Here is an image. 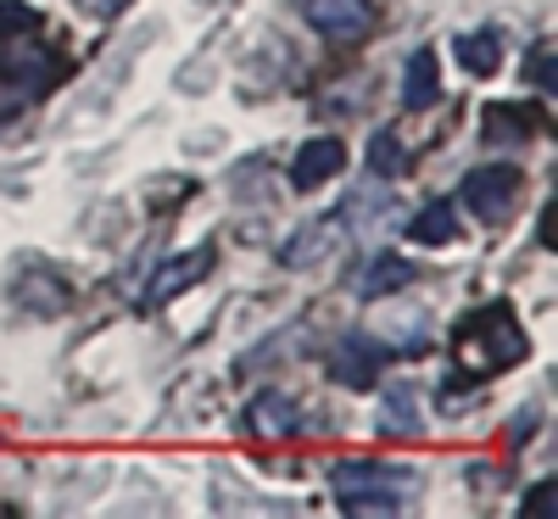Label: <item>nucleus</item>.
Here are the masks:
<instances>
[{
  "mask_svg": "<svg viewBox=\"0 0 558 519\" xmlns=\"http://www.w3.org/2000/svg\"><path fill=\"white\" fill-rule=\"evenodd\" d=\"M452 352H458V363L470 369L475 381H492V374L514 369L525 358V329L514 324L508 307H475L470 318L458 324Z\"/></svg>",
  "mask_w": 558,
  "mask_h": 519,
  "instance_id": "obj_1",
  "label": "nucleus"
},
{
  "mask_svg": "<svg viewBox=\"0 0 558 519\" xmlns=\"http://www.w3.org/2000/svg\"><path fill=\"white\" fill-rule=\"evenodd\" d=\"M330 486H336V503L347 514H397L413 475L397 463H368V458H347L330 469Z\"/></svg>",
  "mask_w": 558,
  "mask_h": 519,
  "instance_id": "obj_2",
  "label": "nucleus"
},
{
  "mask_svg": "<svg viewBox=\"0 0 558 519\" xmlns=\"http://www.w3.org/2000/svg\"><path fill=\"white\" fill-rule=\"evenodd\" d=\"M341 246H347V218L341 213H324V218L302 224L291 241H286V268H318V263H330Z\"/></svg>",
  "mask_w": 558,
  "mask_h": 519,
  "instance_id": "obj_3",
  "label": "nucleus"
},
{
  "mask_svg": "<svg viewBox=\"0 0 558 519\" xmlns=\"http://www.w3.org/2000/svg\"><path fill=\"white\" fill-rule=\"evenodd\" d=\"M302 17L324 39H341V45H352L375 28V7H368V0H302Z\"/></svg>",
  "mask_w": 558,
  "mask_h": 519,
  "instance_id": "obj_4",
  "label": "nucleus"
},
{
  "mask_svg": "<svg viewBox=\"0 0 558 519\" xmlns=\"http://www.w3.org/2000/svg\"><path fill=\"white\" fill-rule=\"evenodd\" d=\"M514 196H520V168H481V173H470V184H463V207H470L475 218H486V224H497L508 207H514Z\"/></svg>",
  "mask_w": 558,
  "mask_h": 519,
  "instance_id": "obj_5",
  "label": "nucleus"
},
{
  "mask_svg": "<svg viewBox=\"0 0 558 519\" xmlns=\"http://www.w3.org/2000/svg\"><path fill=\"white\" fill-rule=\"evenodd\" d=\"M380 369H386V341H368V336H347L336 352H330V374L341 386L352 391H368L380 381Z\"/></svg>",
  "mask_w": 558,
  "mask_h": 519,
  "instance_id": "obj_6",
  "label": "nucleus"
},
{
  "mask_svg": "<svg viewBox=\"0 0 558 519\" xmlns=\"http://www.w3.org/2000/svg\"><path fill=\"white\" fill-rule=\"evenodd\" d=\"M207 268H213V246L179 252L173 263H162V268L151 274V286H146V297H140V307H162V302H173L179 291H191L196 279H207Z\"/></svg>",
  "mask_w": 558,
  "mask_h": 519,
  "instance_id": "obj_7",
  "label": "nucleus"
},
{
  "mask_svg": "<svg viewBox=\"0 0 558 519\" xmlns=\"http://www.w3.org/2000/svg\"><path fill=\"white\" fill-rule=\"evenodd\" d=\"M341 168H347V146L336 134H318V140H307V146L296 152L291 184H296V191H318V184H330Z\"/></svg>",
  "mask_w": 558,
  "mask_h": 519,
  "instance_id": "obj_8",
  "label": "nucleus"
},
{
  "mask_svg": "<svg viewBox=\"0 0 558 519\" xmlns=\"http://www.w3.org/2000/svg\"><path fill=\"white\" fill-rule=\"evenodd\" d=\"M246 431H252L257 442L291 436V431H296V397H286V391H263V397H252V408H246Z\"/></svg>",
  "mask_w": 558,
  "mask_h": 519,
  "instance_id": "obj_9",
  "label": "nucleus"
},
{
  "mask_svg": "<svg viewBox=\"0 0 558 519\" xmlns=\"http://www.w3.org/2000/svg\"><path fill=\"white\" fill-rule=\"evenodd\" d=\"M17 307H28V313H39V318H51V313L68 307V286H62V279L45 268V263H28L23 279H17Z\"/></svg>",
  "mask_w": 558,
  "mask_h": 519,
  "instance_id": "obj_10",
  "label": "nucleus"
},
{
  "mask_svg": "<svg viewBox=\"0 0 558 519\" xmlns=\"http://www.w3.org/2000/svg\"><path fill=\"white\" fill-rule=\"evenodd\" d=\"M436 96H441L436 51H413V57H408V73H402V107H408V112H425Z\"/></svg>",
  "mask_w": 558,
  "mask_h": 519,
  "instance_id": "obj_11",
  "label": "nucleus"
},
{
  "mask_svg": "<svg viewBox=\"0 0 558 519\" xmlns=\"http://www.w3.org/2000/svg\"><path fill=\"white\" fill-rule=\"evenodd\" d=\"M481 123H486V140L508 146V140L536 134V129H542V112H536V107H508V101H497V107H486V112H481Z\"/></svg>",
  "mask_w": 558,
  "mask_h": 519,
  "instance_id": "obj_12",
  "label": "nucleus"
},
{
  "mask_svg": "<svg viewBox=\"0 0 558 519\" xmlns=\"http://www.w3.org/2000/svg\"><path fill=\"white\" fill-rule=\"evenodd\" d=\"M408 279H413V263H402V257H375V263H368L363 268V279H357V291L363 297H391V291H402L408 286Z\"/></svg>",
  "mask_w": 558,
  "mask_h": 519,
  "instance_id": "obj_13",
  "label": "nucleus"
},
{
  "mask_svg": "<svg viewBox=\"0 0 558 519\" xmlns=\"http://www.w3.org/2000/svg\"><path fill=\"white\" fill-rule=\"evenodd\" d=\"M458 62L470 68V73H481V79H486V73H497V68H502V39H497L492 28L463 34V39H458Z\"/></svg>",
  "mask_w": 558,
  "mask_h": 519,
  "instance_id": "obj_14",
  "label": "nucleus"
},
{
  "mask_svg": "<svg viewBox=\"0 0 558 519\" xmlns=\"http://www.w3.org/2000/svg\"><path fill=\"white\" fill-rule=\"evenodd\" d=\"M413 424H418V391L391 386V391L380 397V431H386V436H408Z\"/></svg>",
  "mask_w": 558,
  "mask_h": 519,
  "instance_id": "obj_15",
  "label": "nucleus"
},
{
  "mask_svg": "<svg viewBox=\"0 0 558 519\" xmlns=\"http://www.w3.org/2000/svg\"><path fill=\"white\" fill-rule=\"evenodd\" d=\"M408 234L418 246H447L452 234H458V224H452V207H441V202H430L425 213H418L413 224H408Z\"/></svg>",
  "mask_w": 558,
  "mask_h": 519,
  "instance_id": "obj_16",
  "label": "nucleus"
},
{
  "mask_svg": "<svg viewBox=\"0 0 558 519\" xmlns=\"http://www.w3.org/2000/svg\"><path fill=\"white\" fill-rule=\"evenodd\" d=\"M402 162H408V157H402V146H397V134H391V129H380L375 140H368V168H375L380 179H397Z\"/></svg>",
  "mask_w": 558,
  "mask_h": 519,
  "instance_id": "obj_17",
  "label": "nucleus"
},
{
  "mask_svg": "<svg viewBox=\"0 0 558 519\" xmlns=\"http://www.w3.org/2000/svg\"><path fill=\"white\" fill-rule=\"evenodd\" d=\"M531 84H536V89H558V51H553V45H536V57H531Z\"/></svg>",
  "mask_w": 558,
  "mask_h": 519,
  "instance_id": "obj_18",
  "label": "nucleus"
},
{
  "mask_svg": "<svg viewBox=\"0 0 558 519\" xmlns=\"http://www.w3.org/2000/svg\"><path fill=\"white\" fill-rule=\"evenodd\" d=\"M553 492H558V486H553V481H542V486L525 497V514H536V519H542V514H553Z\"/></svg>",
  "mask_w": 558,
  "mask_h": 519,
  "instance_id": "obj_19",
  "label": "nucleus"
},
{
  "mask_svg": "<svg viewBox=\"0 0 558 519\" xmlns=\"http://www.w3.org/2000/svg\"><path fill=\"white\" fill-rule=\"evenodd\" d=\"M84 7H89V12H101V17H112V12L129 7V0H84Z\"/></svg>",
  "mask_w": 558,
  "mask_h": 519,
  "instance_id": "obj_20",
  "label": "nucleus"
}]
</instances>
